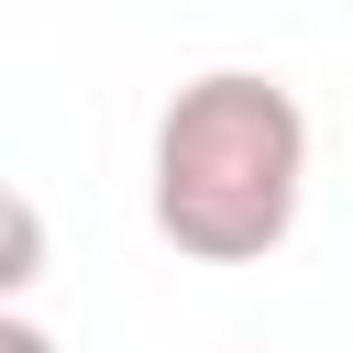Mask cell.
I'll use <instances>...</instances> for the list:
<instances>
[{
    "instance_id": "cell-3",
    "label": "cell",
    "mask_w": 353,
    "mask_h": 353,
    "mask_svg": "<svg viewBox=\"0 0 353 353\" xmlns=\"http://www.w3.org/2000/svg\"><path fill=\"white\" fill-rule=\"evenodd\" d=\"M0 353H55V331H44L33 309H0Z\"/></svg>"
},
{
    "instance_id": "cell-2",
    "label": "cell",
    "mask_w": 353,
    "mask_h": 353,
    "mask_svg": "<svg viewBox=\"0 0 353 353\" xmlns=\"http://www.w3.org/2000/svg\"><path fill=\"white\" fill-rule=\"evenodd\" d=\"M33 276H44V210L11 188V265H0V298L22 309V287H33Z\"/></svg>"
},
{
    "instance_id": "cell-1",
    "label": "cell",
    "mask_w": 353,
    "mask_h": 353,
    "mask_svg": "<svg viewBox=\"0 0 353 353\" xmlns=\"http://www.w3.org/2000/svg\"><path fill=\"white\" fill-rule=\"evenodd\" d=\"M309 199V110L265 66H210L154 121V232L188 265H265Z\"/></svg>"
}]
</instances>
